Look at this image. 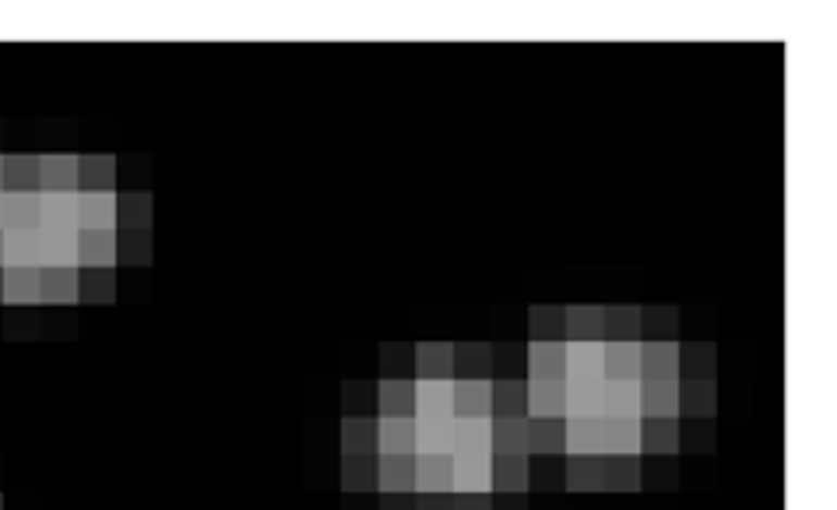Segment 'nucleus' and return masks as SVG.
I'll list each match as a JSON object with an SVG mask.
<instances>
[{"label": "nucleus", "instance_id": "nucleus-1", "mask_svg": "<svg viewBox=\"0 0 837 510\" xmlns=\"http://www.w3.org/2000/svg\"><path fill=\"white\" fill-rule=\"evenodd\" d=\"M598 451L602 458H637L640 447V419L598 415Z\"/></svg>", "mask_w": 837, "mask_h": 510}, {"label": "nucleus", "instance_id": "nucleus-2", "mask_svg": "<svg viewBox=\"0 0 837 510\" xmlns=\"http://www.w3.org/2000/svg\"><path fill=\"white\" fill-rule=\"evenodd\" d=\"M563 384H602V341H563Z\"/></svg>", "mask_w": 837, "mask_h": 510}, {"label": "nucleus", "instance_id": "nucleus-3", "mask_svg": "<svg viewBox=\"0 0 837 510\" xmlns=\"http://www.w3.org/2000/svg\"><path fill=\"white\" fill-rule=\"evenodd\" d=\"M415 423H447L454 419L451 381H415Z\"/></svg>", "mask_w": 837, "mask_h": 510}, {"label": "nucleus", "instance_id": "nucleus-4", "mask_svg": "<svg viewBox=\"0 0 837 510\" xmlns=\"http://www.w3.org/2000/svg\"><path fill=\"white\" fill-rule=\"evenodd\" d=\"M454 419H492V384L478 377L451 381Z\"/></svg>", "mask_w": 837, "mask_h": 510}, {"label": "nucleus", "instance_id": "nucleus-5", "mask_svg": "<svg viewBox=\"0 0 837 510\" xmlns=\"http://www.w3.org/2000/svg\"><path fill=\"white\" fill-rule=\"evenodd\" d=\"M454 493H492V455H451Z\"/></svg>", "mask_w": 837, "mask_h": 510}, {"label": "nucleus", "instance_id": "nucleus-6", "mask_svg": "<svg viewBox=\"0 0 837 510\" xmlns=\"http://www.w3.org/2000/svg\"><path fill=\"white\" fill-rule=\"evenodd\" d=\"M683 409L679 381H640V419H676Z\"/></svg>", "mask_w": 837, "mask_h": 510}, {"label": "nucleus", "instance_id": "nucleus-7", "mask_svg": "<svg viewBox=\"0 0 837 510\" xmlns=\"http://www.w3.org/2000/svg\"><path fill=\"white\" fill-rule=\"evenodd\" d=\"M566 384L563 381H528L525 384V415L528 419H563Z\"/></svg>", "mask_w": 837, "mask_h": 510}, {"label": "nucleus", "instance_id": "nucleus-8", "mask_svg": "<svg viewBox=\"0 0 837 510\" xmlns=\"http://www.w3.org/2000/svg\"><path fill=\"white\" fill-rule=\"evenodd\" d=\"M640 381H679V345L676 341L640 345Z\"/></svg>", "mask_w": 837, "mask_h": 510}, {"label": "nucleus", "instance_id": "nucleus-9", "mask_svg": "<svg viewBox=\"0 0 837 510\" xmlns=\"http://www.w3.org/2000/svg\"><path fill=\"white\" fill-rule=\"evenodd\" d=\"M377 458H415V419H377Z\"/></svg>", "mask_w": 837, "mask_h": 510}, {"label": "nucleus", "instance_id": "nucleus-10", "mask_svg": "<svg viewBox=\"0 0 837 510\" xmlns=\"http://www.w3.org/2000/svg\"><path fill=\"white\" fill-rule=\"evenodd\" d=\"M602 377L640 381V341H602Z\"/></svg>", "mask_w": 837, "mask_h": 510}, {"label": "nucleus", "instance_id": "nucleus-11", "mask_svg": "<svg viewBox=\"0 0 837 510\" xmlns=\"http://www.w3.org/2000/svg\"><path fill=\"white\" fill-rule=\"evenodd\" d=\"M616 419H640V381H602V412Z\"/></svg>", "mask_w": 837, "mask_h": 510}, {"label": "nucleus", "instance_id": "nucleus-12", "mask_svg": "<svg viewBox=\"0 0 837 510\" xmlns=\"http://www.w3.org/2000/svg\"><path fill=\"white\" fill-rule=\"evenodd\" d=\"M489 451L492 455H528V415H500L492 419L489 430Z\"/></svg>", "mask_w": 837, "mask_h": 510}, {"label": "nucleus", "instance_id": "nucleus-13", "mask_svg": "<svg viewBox=\"0 0 837 510\" xmlns=\"http://www.w3.org/2000/svg\"><path fill=\"white\" fill-rule=\"evenodd\" d=\"M418 381H454V349L447 341H426L415 349Z\"/></svg>", "mask_w": 837, "mask_h": 510}, {"label": "nucleus", "instance_id": "nucleus-14", "mask_svg": "<svg viewBox=\"0 0 837 510\" xmlns=\"http://www.w3.org/2000/svg\"><path fill=\"white\" fill-rule=\"evenodd\" d=\"M563 455H571V458H602V451H598V415L563 419Z\"/></svg>", "mask_w": 837, "mask_h": 510}, {"label": "nucleus", "instance_id": "nucleus-15", "mask_svg": "<svg viewBox=\"0 0 837 510\" xmlns=\"http://www.w3.org/2000/svg\"><path fill=\"white\" fill-rule=\"evenodd\" d=\"M563 373H566L563 341H532L528 381H563Z\"/></svg>", "mask_w": 837, "mask_h": 510}, {"label": "nucleus", "instance_id": "nucleus-16", "mask_svg": "<svg viewBox=\"0 0 837 510\" xmlns=\"http://www.w3.org/2000/svg\"><path fill=\"white\" fill-rule=\"evenodd\" d=\"M492 419H454L451 423V455H492L489 451Z\"/></svg>", "mask_w": 837, "mask_h": 510}, {"label": "nucleus", "instance_id": "nucleus-17", "mask_svg": "<svg viewBox=\"0 0 837 510\" xmlns=\"http://www.w3.org/2000/svg\"><path fill=\"white\" fill-rule=\"evenodd\" d=\"M415 493H454L451 455L415 458Z\"/></svg>", "mask_w": 837, "mask_h": 510}, {"label": "nucleus", "instance_id": "nucleus-18", "mask_svg": "<svg viewBox=\"0 0 837 510\" xmlns=\"http://www.w3.org/2000/svg\"><path fill=\"white\" fill-rule=\"evenodd\" d=\"M492 489L500 493L528 489V455H492Z\"/></svg>", "mask_w": 837, "mask_h": 510}, {"label": "nucleus", "instance_id": "nucleus-19", "mask_svg": "<svg viewBox=\"0 0 837 510\" xmlns=\"http://www.w3.org/2000/svg\"><path fill=\"white\" fill-rule=\"evenodd\" d=\"M377 489L380 493L415 489V458H377Z\"/></svg>", "mask_w": 837, "mask_h": 510}, {"label": "nucleus", "instance_id": "nucleus-20", "mask_svg": "<svg viewBox=\"0 0 837 510\" xmlns=\"http://www.w3.org/2000/svg\"><path fill=\"white\" fill-rule=\"evenodd\" d=\"M605 310L574 307L566 310V341H605Z\"/></svg>", "mask_w": 837, "mask_h": 510}, {"label": "nucleus", "instance_id": "nucleus-21", "mask_svg": "<svg viewBox=\"0 0 837 510\" xmlns=\"http://www.w3.org/2000/svg\"><path fill=\"white\" fill-rule=\"evenodd\" d=\"M380 419H412L415 409V384L405 381H380Z\"/></svg>", "mask_w": 837, "mask_h": 510}, {"label": "nucleus", "instance_id": "nucleus-22", "mask_svg": "<svg viewBox=\"0 0 837 510\" xmlns=\"http://www.w3.org/2000/svg\"><path fill=\"white\" fill-rule=\"evenodd\" d=\"M341 440H346V458H377V423L373 419H346Z\"/></svg>", "mask_w": 837, "mask_h": 510}, {"label": "nucleus", "instance_id": "nucleus-23", "mask_svg": "<svg viewBox=\"0 0 837 510\" xmlns=\"http://www.w3.org/2000/svg\"><path fill=\"white\" fill-rule=\"evenodd\" d=\"M528 455H563V419H528Z\"/></svg>", "mask_w": 837, "mask_h": 510}, {"label": "nucleus", "instance_id": "nucleus-24", "mask_svg": "<svg viewBox=\"0 0 837 510\" xmlns=\"http://www.w3.org/2000/svg\"><path fill=\"white\" fill-rule=\"evenodd\" d=\"M451 423H415V458L429 455H451Z\"/></svg>", "mask_w": 837, "mask_h": 510}, {"label": "nucleus", "instance_id": "nucleus-25", "mask_svg": "<svg viewBox=\"0 0 837 510\" xmlns=\"http://www.w3.org/2000/svg\"><path fill=\"white\" fill-rule=\"evenodd\" d=\"M602 412V384H566L563 419H585Z\"/></svg>", "mask_w": 837, "mask_h": 510}, {"label": "nucleus", "instance_id": "nucleus-26", "mask_svg": "<svg viewBox=\"0 0 837 510\" xmlns=\"http://www.w3.org/2000/svg\"><path fill=\"white\" fill-rule=\"evenodd\" d=\"M676 419H640V447H658L662 455L676 451Z\"/></svg>", "mask_w": 837, "mask_h": 510}, {"label": "nucleus", "instance_id": "nucleus-27", "mask_svg": "<svg viewBox=\"0 0 837 510\" xmlns=\"http://www.w3.org/2000/svg\"><path fill=\"white\" fill-rule=\"evenodd\" d=\"M500 415L525 419V384H511V381L492 384V419Z\"/></svg>", "mask_w": 837, "mask_h": 510}, {"label": "nucleus", "instance_id": "nucleus-28", "mask_svg": "<svg viewBox=\"0 0 837 510\" xmlns=\"http://www.w3.org/2000/svg\"><path fill=\"white\" fill-rule=\"evenodd\" d=\"M571 486L574 489H598L605 486L602 458H571Z\"/></svg>", "mask_w": 837, "mask_h": 510}, {"label": "nucleus", "instance_id": "nucleus-29", "mask_svg": "<svg viewBox=\"0 0 837 510\" xmlns=\"http://www.w3.org/2000/svg\"><path fill=\"white\" fill-rule=\"evenodd\" d=\"M454 497H458L454 510H486V497H478V493H454Z\"/></svg>", "mask_w": 837, "mask_h": 510}]
</instances>
